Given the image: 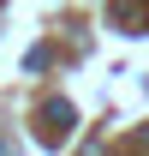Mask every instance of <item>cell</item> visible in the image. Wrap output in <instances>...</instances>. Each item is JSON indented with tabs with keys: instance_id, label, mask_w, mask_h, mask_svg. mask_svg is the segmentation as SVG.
I'll use <instances>...</instances> for the list:
<instances>
[{
	"instance_id": "6da1fadb",
	"label": "cell",
	"mask_w": 149,
	"mask_h": 156,
	"mask_svg": "<svg viewBox=\"0 0 149 156\" xmlns=\"http://www.w3.org/2000/svg\"><path fill=\"white\" fill-rule=\"evenodd\" d=\"M108 18L119 24V30H131V36H137V30L149 24V12H143V0H113V6H108Z\"/></svg>"
},
{
	"instance_id": "7a4b0ae2",
	"label": "cell",
	"mask_w": 149,
	"mask_h": 156,
	"mask_svg": "<svg viewBox=\"0 0 149 156\" xmlns=\"http://www.w3.org/2000/svg\"><path fill=\"white\" fill-rule=\"evenodd\" d=\"M66 126H78L72 102H48V108H42V138H66Z\"/></svg>"
}]
</instances>
